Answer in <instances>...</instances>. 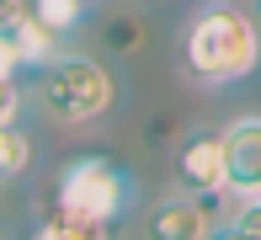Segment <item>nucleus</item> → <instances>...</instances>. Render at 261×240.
I'll return each mask as SVG.
<instances>
[{
	"label": "nucleus",
	"mask_w": 261,
	"mask_h": 240,
	"mask_svg": "<svg viewBox=\"0 0 261 240\" xmlns=\"http://www.w3.org/2000/svg\"><path fill=\"white\" fill-rule=\"evenodd\" d=\"M176 64L192 86L224 91L240 86L261 69V21L240 0H208L187 16L181 43H176Z\"/></svg>",
	"instance_id": "obj_1"
},
{
	"label": "nucleus",
	"mask_w": 261,
	"mask_h": 240,
	"mask_svg": "<svg viewBox=\"0 0 261 240\" xmlns=\"http://www.w3.org/2000/svg\"><path fill=\"white\" fill-rule=\"evenodd\" d=\"M32 75H38V107L54 123H69V128L101 123V117L112 112V102H117L112 69H107L96 54H80V48H59Z\"/></svg>",
	"instance_id": "obj_2"
},
{
	"label": "nucleus",
	"mask_w": 261,
	"mask_h": 240,
	"mask_svg": "<svg viewBox=\"0 0 261 240\" xmlns=\"http://www.w3.org/2000/svg\"><path fill=\"white\" fill-rule=\"evenodd\" d=\"M134 203H139V182L112 155H69V160L59 165L54 208L80 213V219H96V224H117L123 213H134Z\"/></svg>",
	"instance_id": "obj_3"
},
{
	"label": "nucleus",
	"mask_w": 261,
	"mask_h": 240,
	"mask_svg": "<svg viewBox=\"0 0 261 240\" xmlns=\"http://www.w3.org/2000/svg\"><path fill=\"white\" fill-rule=\"evenodd\" d=\"M224 144V192L234 198H256L261 192V117L245 112L219 134Z\"/></svg>",
	"instance_id": "obj_4"
},
{
	"label": "nucleus",
	"mask_w": 261,
	"mask_h": 240,
	"mask_svg": "<svg viewBox=\"0 0 261 240\" xmlns=\"http://www.w3.org/2000/svg\"><path fill=\"white\" fill-rule=\"evenodd\" d=\"M176 182L187 192H203V198L224 192V144L213 128H192L176 144Z\"/></svg>",
	"instance_id": "obj_5"
},
{
	"label": "nucleus",
	"mask_w": 261,
	"mask_h": 240,
	"mask_svg": "<svg viewBox=\"0 0 261 240\" xmlns=\"http://www.w3.org/2000/svg\"><path fill=\"white\" fill-rule=\"evenodd\" d=\"M213 213L203 192H181V198H160L144 213V240H208Z\"/></svg>",
	"instance_id": "obj_6"
},
{
	"label": "nucleus",
	"mask_w": 261,
	"mask_h": 240,
	"mask_svg": "<svg viewBox=\"0 0 261 240\" xmlns=\"http://www.w3.org/2000/svg\"><path fill=\"white\" fill-rule=\"evenodd\" d=\"M27 6H32V16H38V27H48L59 43L96 16V0H27Z\"/></svg>",
	"instance_id": "obj_7"
},
{
	"label": "nucleus",
	"mask_w": 261,
	"mask_h": 240,
	"mask_svg": "<svg viewBox=\"0 0 261 240\" xmlns=\"http://www.w3.org/2000/svg\"><path fill=\"white\" fill-rule=\"evenodd\" d=\"M27 240H112V224H96V219H80V213L54 208L48 219H38V230Z\"/></svg>",
	"instance_id": "obj_8"
},
{
	"label": "nucleus",
	"mask_w": 261,
	"mask_h": 240,
	"mask_svg": "<svg viewBox=\"0 0 261 240\" xmlns=\"http://www.w3.org/2000/svg\"><path fill=\"white\" fill-rule=\"evenodd\" d=\"M27 165H32V134L21 123H6V128H0V187L16 182Z\"/></svg>",
	"instance_id": "obj_9"
},
{
	"label": "nucleus",
	"mask_w": 261,
	"mask_h": 240,
	"mask_svg": "<svg viewBox=\"0 0 261 240\" xmlns=\"http://www.w3.org/2000/svg\"><path fill=\"white\" fill-rule=\"evenodd\" d=\"M229 224H234L245 240H261V192H256V198H240V208L229 213Z\"/></svg>",
	"instance_id": "obj_10"
},
{
	"label": "nucleus",
	"mask_w": 261,
	"mask_h": 240,
	"mask_svg": "<svg viewBox=\"0 0 261 240\" xmlns=\"http://www.w3.org/2000/svg\"><path fill=\"white\" fill-rule=\"evenodd\" d=\"M21 112H27V91H21L16 80H0V128L21 123Z\"/></svg>",
	"instance_id": "obj_11"
},
{
	"label": "nucleus",
	"mask_w": 261,
	"mask_h": 240,
	"mask_svg": "<svg viewBox=\"0 0 261 240\" xmlns=\"http://www.w3.org/2000/svg\"><path fill=\"white\" fill-rule=\"evenodd\" d=\"M27 75V64H21L16 43H11V32H0V80H21Z\"/></svg>",
	"instance_id": "obj_12"
},
{
	"label": "nucleus",
	"mask_w": 261,
	"mask_h": 240,
	"mask_svg": "<svg viewBox=\"0 0 261 240\" xmlns=\"http://www.w3.org/2000/svg\"><path fill=\"white\" fill-rule=\"evenodd\" d=\"M208 240H245V235H240V230H234V224H229V219H224V224H219V219H213V230H208Z\"/></svg>",
	"instance_id": "obj_13"
},
{
	"label": "nucleus",
	"mask_w": 261,
	"mask_h": 240,
	"mask_svg": "<svg viewBox=\"0 0 261 240\" xmlns=\"http://www.w3.org/2000/svg\"><path fill=\"white\" fill-rule=\"evenodd\" d=\"M256 21H261V0H256Z\"/></svg>",
	"instance_id": "obj_14"
}]
</instances>
